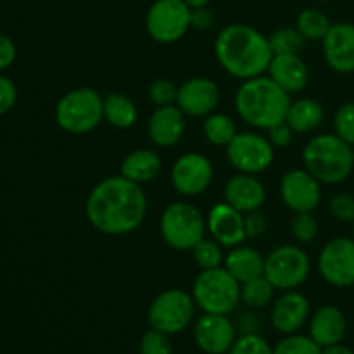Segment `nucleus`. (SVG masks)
Listing matches in <instances>:
<instances>
[{"mask_svg": "<svg viewBox=\"0 0 354 354\" xmlns=\"http://www.w3.org/2000/svg\"><path fill=\"white\" fill-rule=\"evenodd\" d=\"M310 256L299 245L283 244L265 258V277L279 290H294L310 277Z\"/></svg>", "mask_w": 354, "mask_h": 354, "instance_id": "1a4fd4ad", "label": "nucleus"}, {"mask_svg": "<svg viewBox=\"0 0 354 354\" xmlns=\"http://www.w3.org/2000/svg\"><path fill=\"white\" fill-rule=\"evenodd\" d=\"M207 232L223 248L232 249L245 241L244 214L227 203L214 204L206 218Z\"/></svg>", "mask_w": 354, "mask_h": 354, "instance_id": "a211bd4d", "label": "nucleus"}, {"mask_svg": "<svg viewBox=\"0 0 354 354\" xmlns=\"http://www.w3.org/2000/svg\"><path fill=\"white\" fill-rule=\"evenodd\" d=\"M16 45L10 40L9 37L0 33V71L7 69L9 66H12V62L16 61Z\"/></svg>", "mask_w": 354, "mask_h": 354, "instance_id": "c03bdc74", "label": "nucleus"}, {"mask_svg": "<svg viewBox=\"0 0 354 354\" xmlns=\"http://www.w3.org/2000/svg\"><path fill=\"white\" fill-rule=\"evenodd\" d=\"M192 258L201 270L220 268L225 261L223 245L218 244L213 237H204L203 241L192 249Z\"/></svg>", "mask_w": 354, "mask_h": 354, "instance_id": "2f4dec72", "label": "nucleus"}, {"mask_svg": "<svg viewBox=\"0 0 354 354\" xmlns=\"http://www.w3.org/2000/svg\"><path fill=\"white\" fill-rule=\"evenodd\" d=\"M207 223L194 204L171 203L161 214L159 232L166 244L175 251H192L204 239Z\"/></svg>", "mask_w": 354, "mask_h": 354, "instance_id": "0eeeda50", "label": "nucleus"}, {"mask_svg": "<svg viewBox=\"0 0 354 354\" xmlns=\"http://www.w3.org/2000/svg\"><path fill=\"white\" fill-rule=\"evenodd\" d=\"M214 55L221 68L239 80L265 75L273 59L268 37L242 23L228 24L218 33Z\"/></svg>", "mask_w": 354, "mask_h": 354, "instance_id": "f03ea898", "label": "nucleus"}, {"mask_svg": "<svg viewBox=\"0 0 354 354\" xmlns=\"http://www.w3.org/2000/svg\"><path fill=\"white\" fill-rule=\"evenodd\" d=\"M351 287H353V289H354V282H353V286H351Z\"/></svg>", "mask_w": 354, "mask_h": 354, "instance_id": "09e8293b", "label": "nucleus"}, {"mask_svg": "<svg viewBox=\"0 0 354 354\" xmlns=\"http://www.w3.org/2000/svg\"><path fill=\"white\" fill-rule=\"evenodd\" d=\"M322 44L325 61L334 71L342 75L354 71V24H332Z\"/></svg>", "mask_w": 354, "mask_h": 354, "instance_id": "6ab92c4d", "label": "nucleus"}, {"mask_svg": "<svg viewBox=\"0 0 354 354\" xmlns=\"http://www.w3.org/2000/svg\"><path fill=\"white\" fill-rule=\"evenodd\" d=\"M290 102L289 93L265 75L244 80L235 93V109L241 120L261 130L286 121Z\"/></svg>", "mask_w": 354, "mask_h": 354, "instance_id": "7ed1b4c3", "label": "nucleus"}, {"mask_svg": "<svg viewBox=\"0 0 354 354\" xmlns=\"http://www.w3.org/2000/svg\"><path fill=\"white\" fill-rule=\"evenodd\" d=\"M214 24V12L207 7H196L190 9V28L197 31L211 30Z\"/></svg>", "mask_w": 354, "mask_h": 354, "instance_id": "37998d69", "label": "nucleus"}, {"mask_svg": "<svg viewBox=\"0 0 354 354\" xmlns=\"http://www.w3.org/2000/svg\"><path fill=\"white\" fill-rule=\"evenodd\" d=\"M275 286L265 275L241 283V303L251 310H261L272 304L275 297Z\"/></svg>", "mask_w": 354, "mask_h": 354, "instance_id": "c756f323", "label": "nucleus"}, {"mask_svg": "<svg viewBox=\"0 0 354 354\" xmlns=\"http://www.w3.org/2000/svg\"><path fill=\"white\" fill-rule=\"evenodd\" d=\"M138 353L140 354H173V344L168 334L151 328L145 332L138 342Z\"/></svg>", "mask_w": 354, "mask_h": 354, "instance_id": "e433bc0d", "label": "nucleus"}, {"mask_svg": "<svg viewBox=\"0 0 354 354\" xmlns=\"http://www.w3.org/2000/svg\"><path fill=\"white\" fill-rule=\"evenodd\" d=\"M220 86L214 80L196 76L189 78L178 86V99L176 106L192 118H206L220 104Z\"/></svg>", "mask_w": 354, "mask_h": 354, "instance_id": "dca6fc26", "label": "nucleus"}, {"mask_svg": "<svg viewBox=\"0 0 354 354\" xmlns=\"http://www.w3.org/2000/svg\"><path fill=\"white\" fill-rule=\"evenodd\" d=\"M192 297L204 313L230 315L241 303V282L225 266L201 270L194 280Z\"/></svg>", "mask_w": 354, "mask_h": 354, "instance_id": "423d86ee", "label": "nucleus"}, {"mask_svg": "<svg viewBox=\"0 0 354 354\" xmlns=\"http://www.w3.org/2000/svg\"><path fill=\"white\" fill-rule=\"evenodd\" d=\"M322 279L334 287H351L354 282V241L337 237L328 241L318 256Z\"/></svg>", "mask_w": 354, "mask_h": 354, "instance_id": "f8f14e48", "label": "nucleus"}, {"mask_svg": "<svg viewBox=\"0 0 354 354\" xmlns=\"http://www.w3.org/2000/svg\"><path fill=\"white\" fill-rule=\"evenodd\" d=\"M244 228H245V239H258L268 230V218L261 209L251 211V213L244 214Z\"/></svg>", "mask_w": 354, "mask_h": 354, "instance_id": "ea45409f", "label": "nucleus"}, {"mask_svg": "<svg viewBox=\"0 0 354 354\" xmlns=\"http://www.w3.org/2000/svg\"><path fill=\"white\" fill-rule=\"evenodd\" d=\"M227 159L239 173L259 175L273 165L275 147L268 137L256 131H242L234 137V140L225 147Z\"/></svg>", "mask_w": 354, "mask_h": 354, "instance_id": "9b49d317", "label": "nucleus"}, {"mask_svg": "<svg viewBox=\"0 0 354 354\" xmlns=\"http://www.w3.org/2000/svg\"><path fill=\"white\" fill-rule=\"evenodd\" d=\"M228 354H273V348L259 334L249 332V334H242L235 339Z\"/></svg>", "mask_w": 354, "mask_h": 354, "instance_id": "c9c22d12", "label": "nucleus"}, {"mask_svg": "<svg viewBox=\"0 0 354 354\" xmlns=\"http://www.w3.org/2000/svg\"><path fill=\"white\" fill-rule=\"evenodd\" d=\"M104 120V97L90 86L64 93L55 106V123L69 135H85Z\"/></svg>", "mask_w": 354, "mask_h": 354, "instance_id": "39448f33", "label": "nucleus"}, {"mask_svg": "<svg viewBox=\"0 0 354 354\" xmlns=\"http://www.w3.org/2000/svg\"><path fill=\"white\" fill-rule=\"evenodd\" d=\"M330 213L335 220L344 223H354V197L339 194L330 201Z\"/></svg>", "mask_w": 354, "mask_h": 354, "instance_id": "58836bf2", "label": "nucleus"}, {"mask_svg": "<svg viewBox=\"0 0 354 354\" xmlns=\"http://www.w3.org/2000/svg\"><path fill=\"white\" fill-rule=\"evenodd\" d=\"M322 349L310 335L290 334L277 342L273 354H322Z\"/></svg>", "mask_w": 354, "mask_h": 354, "instance_id": "473e14b6", "label": "nucleus"}, {"mask_svg": "<svg viewBox=\"0 0 354 354\" xmlns=\"http://www.w3.org/2000/svg\"><path fill=\"white\" fill-rule=\"evenodd\" d=\"M335 135L341 137L346 144L354 145V102L341 106L334 118Z\"/></svg>", "mask_w": 354, "mask_h": 354, "instance_id": "4c0bfd02", "label": "nucleus"}, {"mask_svg": "<svg viewBox=\"0 0 354 354\" xmlns=\"http://www.w3.org/2000/svg\"><path fill=\"white\" fill-rule=\"evenodd\" d=\"M223 266L241 283L265 275V256L254 248L235 245L225 256Z\"/></svg>", "mask_w": 354, "mask_h": 354, "instance_id": "b1692460", "label": "nucleus"}, {"mask_svg": "<svg viewBox=\"0 0 354 354\" xmlns=\"http://www.w3.org/2000/svg\"><path fill=\"white\" fill-rule=\"evenodd\" d=\"M237 339L228 315L204 313L194 325V341L204 354H228Z\"/></svg>", "mask_w": 354, "mask_h": 354, "instance_id": "2eb2a0df", "label": "nucleus"}, {"mask_svg": "<svg viewBox=\"0 0 354 354\" xmlns=\"http://www.w3.org/2000/svg\"><path fill=\"white\" fill-rule=\"evenodd\" d=\"M187 114L180 109L176 104L173 106H162L158 107L154 113L149 118L147 131L149 138L158 147H173L182 140L183 133H185Z\"/></svg>", "mask_w": 354, "mask_h": 354, "instance_id": "aec40b11", "label": "nucleus"}, {"mask_svg": "<svg viewBox=\"0 0 354 354\" xmlns=\"http://www.w3.org/2000/svg\"><path fill=\"white\" fill-rule=\"evenodd\" d=\"M211 2H213V0H185V3L190 9H196V7H207Z\"/></svg>", "mask_w": 354, "mask_h": 354, "instance_id": "49530a36", "label": "nucleus"}, {"mask_svg": "<svg viewBox=\"0 0 354 354\" xmlns=\"http://www.w3.org/2000/svg\"><path fill=\"white\" fill-rule=\"evenodd\" d=\"M213 176V165L206 156L199 152H187L173 165L171 185L182 196L196 197L209 189Z\"/></svg>", "mask_w": 354, "mask_h": 354, "instance_id": "ddd939ff", "label": "nucleus"}, {"mask_svg": "<svg viewBox=\"0 0 354 354\" xmlns=\"http://www.w3.org/2000/svg\"><path fill=\"white\" fill-rule=\"evenodd\" d=\"M145 30L162 45L182 40L190 30V7L185 0H154L145 16Z\"/></svg>", "mask_w": 354, "mask_h": 354, "instance_id": "9d476101", "label": "nucleus"}, {"mask_svg": "<svg viewBox=\"0 0 354 354\" xmlns=\"http://www.w3.org/2000/svg\"><path fill=\"white\" fill-rule=\"evenodd\" d=\"M353 159H354V147H353Z\"/></svg>", "mask_w": 354, "mask_h": 354, "instance_id": "de8ad7c7", "label": "nucleus"}, {"mask_svg": "<svg viewBox=\"0 0 354 354\" xmlns=\"http://www.w3.org/2000/svg\"><path fill=\"white\" fill-rule=\"evenodd\" d=\"M138 118L137 106L124 93L113 92L104 97V120L118 130H128Z\"/></svg>", "mask_w": 354, "mask_h": 354, "instance_id": "bb28decb", "label": "nucleus"}, {"mask_svg": "<svg viewBox=\"0 0 354 354\" xmlns=\"http://www.w3.org/2000/svg\"><path fill=\"white\" fill-rule=\"evenodd\" d=\"M304 169L325 185L341 183L354 168L353 147L341 137L330 133L310 138L303 149Z\"/></svg>", "mask_w": 354, "mask_h": 354, "instance_id": "20e7f679", "label": "nucleus"}, {"mask_svg": "<svg viewBox=\"0 0 354 354\" xmlns=\"http://www.w3.org/2000/svg\"><path fill=\"white\" fill-rule=\"evenodd\" d=\"M304 41L306 40L297 31V28H280L268 37V44L273 55L299 54L301 48L304 47Z\"/></svg>", "mask_w": 354, "mask_h": 354, "instance_id": "7c9ffc66", "label": "nucleus"}, {"mask_svg": "<svg viewBox=\"0 0 354 354\" xmlns=\"http://www.w3.org/2000/svg\"><path fill=\"white\" fill-rule=\"evenodd\" d=\"M322 354H354V351L349 346L342 344V342H337V344L327 346V348L322 349Z\"/></svg>", "mask_w": 354, "mask_h": 354, "instance_id": "a18cd8bd", "label": "nucleus"}, {"mask_svg": "<svg viewBox=\"0 0 354 354\" xmlns=\"http://www.w3.org/2000/svg\"><path fill=\"white\" fill-rule=\"evenodd\" d=\"M268 140L272 142V145L275 149H286L292 144V137H294V131L286 121L282 123L275 124V127L268 128Z\"/></svg>", "mask_w": 354, "mask_h": 354, "instance_id": "79ce46f5", "label": "nucleus"}, {"mask_svg": "<svg viewBox=\"0 0 354 354\" xmlns=\"http://www.w3.org/2000/svg\"><path fill=\"white\" fill-rule=\"evenodd\" d=\"M88 223L104 235H127L137 230L147 214V196L140 183L123 175L109 176L90 190L85 204Z\"/></svg>", "mask_w": 354, "mask_h": 354, "instance_id": "f257e3e1", "label": "nucleus"}, {"mask_svg": "<svg viewBox=\"0 0 354 354\" xmlns=\"http://www.w3.org/2000/svg\"><path fill=\"white\" fill-rule=\"evenodd\" d=\"M332 23L327 14L320 9H308L301 10L296 19V28L306 41H322L325 35L330 30Z\"/></svg>", "mask_w": 354, "mask_h": 354, "instance_id": "c85d7f7f", "label": "nucleus"}, {"mask_svg": "<svg viewBox=\"0 0 354 354\" xmlns=\"http://www.w3.org/2000/svg\"><path fill=\"white\" fill-rule=\"evenodd\" d=\"M196 301L192 294L182 289H168L154 297L147 311L151 328L162 334L175 335L185 330L196 315Z\"/></svg>", "mask_w": 354, "mask_h": 354, "instance_id": "6e6552de", "label": "nucleus"}, {"mask_svg": "<svg viewBox=\"0 0 354 354\" xmlns=\"http://www.w3.org/2000/svg\"><path fill=\"white\" fill-rule=\"evenodd\" d=\"M268 76L289 95L303 92L310 82V71L299 54L273 55L268 68Z\"/></svg>", "mask_w": 354, "mask_h": 354, "instance_id": "5701e85b", "label": "nucleus"}, {"mask_svg": "<svg viewBox=\"0 0 354 354\" xmlns=\"http://www.w3.org/2000/svg\"><path fill=\"white\" fill-rule=\"evenodd\" d=\"M325 118L324 106L315 99H297L290 102L286 123L294 133H311L322 124Z\"/></svg>", "mask_w": 354, "mask_h": 354, "instance_id": "a878e982", "label": "nucleus"}, {"mask_svg": "<svg viewBox=\"0 0 354 354\" xmlns=\"http://www.w3.org/2000/svg\"><path fill=\"white\" fill-rule=\"evenodd\" d=\"M225 203L230 204L242 214L251 213V211L261 209L266 199V190L261 180L256 178V175L248 173H239L232 176L227 182L223 190Z\"/></svg>", "mask_w": 354, "mask_h": 354, "instance_id": "412c9836", "label": "nucleus"}, {"mask_svg": "<svg viewBox=\"0 0 354 354\" xmlns=\"http://www.w3.org/2000/svg\"><path fill=\"white\" fill-rule=\"evenodd\" d=\"M204 138L214 147H227L237 135L234 120L223 113H211L204 118L203 123Z\"/></svg>", "mask_w": 354, "mask_h": 354, "instance_id": "cd10ccee", "label": "nucleus"}, {"mask_svg": "<svg viewBox=\"0 0 354 354\" xmlns=\"http://www.w3.org/2000/svg\"><path fill=\"white\" fill-rule=\"evenodd\" d=\"M178 86L173 80L169 78H156L154 82L149 85V99L154 106H173L178 99Z\"/></svg>", "mask_w": 354, "mask_h": 354, "instance_id": "f704fd0d", "label": "nucleus"}, {"mask_svg": "<svg viewBox=\"0 0 354 354\" xmlns=\"http://www.w3.org/2000/svg\"><path fill=\"white\" fill-rule=\"evenodd\" d=\"M280 197L294 213H313L322 203V183L306 169H290L280 180Z\"/></svg>", "mask_w": 354, "mask_h": 354, "instance_id": "4468645a", "label": "nucleus"}, {"mask_svg": "<svg viewBox=\"0 0 354 354\" xmlns=\"http://www.w3.org/2000/svg\"><path fill=\"white\" fill-rule=\"evenodd\" d=\"M161 156L152 149H137L123 159L120 175L135 183H147L161 173Z\"/></svg>", "mask_w": 354, "mask_h": 354, "instance_id": "393cba45", "label": "nucleus"}, {"mask_svg": "<svg viewBox=\"0 0 354 354\" xmlns=\"http://www.w3.org/2000/svg\"><path fill=\"white\" fill-rule=\"evenodd\" d=\"M311 306L304 294L294 290H283L272 304V325L277 332L283 335L297 334L310 320Z\"/></svg>", "mask_w": 354, "mask_h": 354, "instance_id": "f3484780", "label": "nucleus"}, {"mask_svg": "<svg viewBox=\"0 0 354 354\" xmlns=\"http://www.w3.org/2000/svg\"><path fill=\"white\" fill-rule=\"evenodd\" d=\"M348 332V320L337 306H322L310 317V337L322 348L342 342Z\"/></svg>", "mask_w": 354, "mask_h": 354, "instance_id": "4be33fe9", "label": "nucleus"}, {"mask_svg": "<svg viewBox=\"0 0 354 354\" xmlns=\"http://www.w3.org/2000/svg\"><path fill=\"white\" fill-rule=\"evenodd\" d=\"M17 88L12 80L0 75V114H6L16 106Z\"/></svg>", "mask_w": 354, "mask_h": 354, "instance_id": "a19ab883", "label": "nucleus"}, {"mask_svg": "<svg viewBox=\"0 0 354 354\" xmlns=\"http://www.w3.org/2000/svg\"><path fill=\"white\" fill-rule=\"evenodd\" d=\"M290 230H292V237L296 239L297 244L308 245L311 242H315V239H317L318 221L311 211L296 213L292 221H290Z\"/></svg>", "mask_w": 354, "mask_h": 354, "instance_id": "72a5a7b5", "label": "nucleus"}]
</instances>
